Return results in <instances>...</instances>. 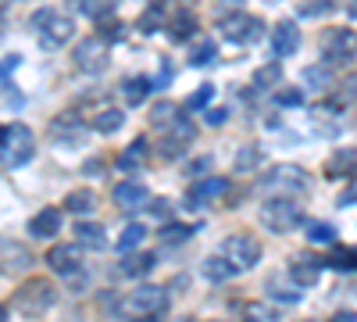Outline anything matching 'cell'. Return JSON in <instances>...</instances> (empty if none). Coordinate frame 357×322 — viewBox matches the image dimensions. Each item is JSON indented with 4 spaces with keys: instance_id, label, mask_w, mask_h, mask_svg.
<instances>
[{
    "instance_id": "30",
    "label": "cell",
    "mask_w": 357,
    "mask_h": 322,
    "mask_svg": "<svg viewBox=\"0 0 357 322\" xmlns=\"http://www.w3.org/2000/svg\"><path fill=\"white\" fill-rule=\"evenodd\" d=\"M200 272L211 279V283H222V279H229V276H236L232 269H229V261L222 258V254H211V258H204V265H200Z\"/></svg>"
},
{
    "instance_id": "16",
    "label": "cell",
    "mask_w": 357,
    "mask_h": 322,
    "mask_svg": "<svg viewBox=\"0 0 357 322\" xmlns=\"http://www.w3.org/2000/svg\"><path fill=\"white\" fill-rule=\"evenodd\" d=\"M0 261H4V272H25L29 265H33V254H29V247L15 244V240H0Z\"/></svg>"
},
{
    "instance_id": "14",
    "label": "cell",
    "mask_w": 357,
    "mask_h": 322,
    "mask_svg": "<svg viewBox=\"0 0 357 322\" xmlns=\"http://www.w3.org/2000/svg\"><path fill=\"white\" fill-rule=\"evenodd\" d=\"M268 47H272L275 57H289L301 50V29H296L293 22H279L272 29V40H268Z\"/></svg>"
},
{
    "instance_id": "35",
    "label": "cell",
    "mask_w": 357,
    "mask_h": 322,
    "mask_svg": "<svg viewBox=\"0 0 357 322\" xmlns=\"http://www.w3.org/2000/svg\"><path fill=\"white\" fill-rule=\"evenodd\" d=\"M279 79H282V65L279 61H272V65H264V68L254 72V86H257V90H268V86H275Z\"/></svg>"
},
{
    "instance_id": "3",
    "label": "cell",
    "mask_w": 357,
    "mask_h": 322,
    "mask_svg": "<svg viewBox=\"0 0 357 322\" xmlns=\"http://www.w3.org/2000/svg\"><path fill=\"white\" fill-rule=\"evenodd\" d=\"M168 308V298H165V290L161 286H136L129 290V294L122 298V305H118V315H126V319H158L161 312Z\"/></svg>"
},
{
    "instance_id": "45",
    "label": "cell",
    "mask_w": 357,
    "mask_h": 322,
    "mask_svg": "<svg viewBox=\"0 0 357 322\" xmlns=\"http://www.w3.org/2000/svg\"><path fill=\"white\" fill-rule=\"evenodd\" d=\"M225 119H229L225 108H211V111H207V126H225Z\"/></svg>"
},
{
    "instance_id": "51",
    "label": "cell",
    "mask_w": 357,
    "mask_h": 322,
    "mask_svg": "<svg viewBox=\"0 0 357 322\" xmlns=\"http://www.w3.org/2000/svg\"><path fill=\"white\" fill-rule=\"evenodd\" d=\"M350 15H354V18H357V4H354V8H350Z\"/></svg>"
},
{
    "instance_id": "27",
    "label": "cell",
    "mask_w": 357,
    "mask_h": 322,
    "mask_svg": "<svg viewBox=\"0 0 357 322\" xmlns=\"http://www.w3.org/2000/svg\"><path fill=\"white\" fill-rule=\"evenodd\" d=\"M65 208L75 212V215H89V212L97 208V193H93V190H72V193L65 197Z\"/></svg>"
},
{
    "instance_id": "20",
    "label": "cell",
    "mask_w": 357,
    "mask_h": 322,
    "mask_svg": "<svg viewBox=\"0 0 357 322\" xmlns=\"http://www.w3.org/2000/svg\"><path fill=\"white\" fill-rule=\"evenodd\" d=\"M357 168V147H336L325 161V172L329 175H350Z\"/></svg>"
},
{
    "instance_id": "15",
    "label": "cell",
    "mask_w": 357,
    "mask_h": 322,
    "mask_svg": "<svg viewBox=\"0 0 357 322\" xmlns=\"http://www.w3.org/2000/svg\"><path fill=\"white\" fill-rule=\"evenodd\" d=\"M354 54V36L347 33V29H329V36H325V65L329 61H350Z\"/></svg>"
},
{
    "instance_id": "19",
    "label": "cell",
    "mask_w": 357,
    "mask_h": 322,
    "mask_svg": "<svg viewBox=\"0 0 357 322\" xmlns=\"http://www.w3.org/2000/svg\"><path fill=\"white\" fill-rule=\"evenodd\" d=\"M146 158H151V147H146V136H136L132 143H129V151L118 158V168L122 172H139L143 165H146Z\"/></svg>"
},
{
    "instance_id": "10",
    "label": "cell",
    "mask_w": 357,
    "mask_h": 322,
    "mask_svg": "<svg viewBox=\"0 0 357 322\" xmlns=\"http://www.w3.org/2000/svg\"><path fill=\"white\" fill-rule=\"evenodd\" d=\"M47 265H50V272H57V276H75L79 272V265H82V261H79V247L75 244H54L50 251H47Z\"/></svg>"
},
{
    "instance_id": "39",
    "label": "cell",
    "mask_w": 357,
    "mask_h": 322,
    "mask_svg": "<svg viewBox=\"0 0 357 322\" xmlns=\"http://www.w3.org/2000/svg\"><path fill=\"white\" fill-rule=\"evenodd\" d=\"M161 18H165V8H161V4H151V8L143 11V18L136 22V25H139V33H151V29H154Z\"/></svg>"
},
{
    "instance_id": "6",
    "label": "cell",
    "mask_w": 357,
    "mask_h": 322,
    "mask_svg": "<svg viewBox=\"0 0 357 322\" xmlns=\"http://www.w3.org/2000/svg\"><path fill=\"white\" fill-rule=\"evenodd\" d=\"M222 258L229 261L232 272H247L261 261V244L254 237H247V233H232V237H225V244H222Z\"/></svg>"
},
{
    "instance_id": "26",
    "label": "cell",
    "mask_w": 357,
    "mask_h": 322,
    "mask_svg": "<svg viewBox=\"0 0 357 322\" xmlns=\"http://www.w3.org/2000/svg\"><path fill=\"white\" fill-rule=\"evenodd\" d=\"M175 122H178V104H172V101H158L154 111H151V126H154V129H172Z\"/></svg>"
},
{
    "instance_id": "34",
    "label": "cell",
    "mask_w": 357,
    "mask_h": 322,
    "mask_svg": "<svg viewBox=\"0 0 357 322\" xmlns=\"http://www.w3.org/2000/svg\"><path fill=\"white\" fill-rule=\"evenodd\" d=\"M190 237H193V229H190V226H178V222H168V226L158 233L161 244H186Z\"/></svg>"
},
{
    "instance_id": "43",
    "label": "cell",
    "mask_w": 357,
    "mask_h": 322,
    "mask_svg": "<svg viewBox=\"0 0 357 322\" xmlns=\"http://www.w3.org/2000/svg\"><path fill=\"white\" fill-rule=\"evenodd\" d=\"M268 294H272L275 301H286V305H293V301H301V298H304L301 290H282V286H268Z\"/></svg>"
},
{
    "instance_id": "46",
    "label": "cell",
    "mask_w": 357,
    "mask_h": 322,
    "mask_svg": "<svg viewBox=\"0 0 357 322\" xmlns=\"http://www.w3.org/2000/svg\"><path fill=\"white\" fill-rule=\"evenodd\" d=\"M118 36H122V25H118V22H107L104 33H100V40L107 43V40H118Z\"/></svg>"
},
{
    "instance_id": "18",
    "label": "cell",
    "mask_w": 357,
    "mask_h": 322,
    "mask_svg": "<svg viewBox=\"0 0 357 322\" xmlns=\"http://www.w3.org/2000/svg\"><path fill=\"white\" fill-rule=\"evenodd\" d=\"M193 136H197V126H193L190 119H178V122L168 129V140L161 143V147H165V154H168V158H175L178 151L186 147V143H193Z\"/></svg>"
},
{
    "instance_id": "29",
    "label": "cell",
    "mask_w": 357,
    "mask_h": 322,
    "mask_svg": "<svg viewBox=\"0 0 357 322\" xmlns=\"http://www.w3.org/2000/svg\"><path fill=\"white\" fill-rule=\"evenodd\" d=\"M301 82L307 86V90H329V82H333L329 65H307V68L301 72Z\"/></svg>"
},
{
    "instance_id": "13",
    "label": "cell",
    "mask_w": 357,
    "mask_h": 322,
    "mask_svg": "<svg viewBox=\"0 0 357 322\" xmlns=\"http://www.w3.org/2000/svg\"><path fill=\"white\" fill-rule=\"evenodd\" d=\"M321 258H314V254H296L293 258V265H289V276H293V283L301 286V294L307 286H314L318 283V276H321Z\"/></svg>"
},
{
    "instance_id": "49",
    "label": "cell",
    "mask_w": 357,
    "mask_h": 322,
    "mask_svg": "<svg viewBox=\"0 0 357 322\" xmlns=\"http://www.w3.org/2000/svg\"><path fill=\"white\" fill-rule=\"evenodd\" d=\"M0 322H8V308L4 305H0Z\"/></svg>"
},
{
    "instance_id": "32",
    "label": "cell",
    "mask_w": 357,
    "mask_h": 322,
    "mask_svg": "<svg viewBox=\"0 0 357 322\" xmlns=\"http://www.w3.org/2000/svg\"><path fill=\"white\" fill-rule=\"evenodd\" d=\"M215 61H218V47H215V40H200V43L193 47V54H190V65H197V68L215 65Z\"/></svg>"
},
{
    "instance_id": "44",
    "label": "cell",
    "mask_w": 357,
    "mask_h": 322,
    "mask_svg": "<svg viewBox=\"0 0 357 322\" xmlns=\"http://www.w3.org/2000/svg\"><path fill=\"white\" fill-rule=\"evenodd\" d=\"M146 208H151V215H154V219H161V222H168V219H172V204H168V200H161V197H158V200H151Z\"/></svg>"
},
{
    "instance_id": "47",
    "label": "cell",
    "mask_w": 357,
    "mask_h": 322,
    "mask_svg": "<svg viewBox=\"0 0 357 322\" xmlns=\"http://www.w3.org/2000/svg\"><path fill=\"white\" fill-rule=\"evenodd\" d=\"M354 200H357V186H354V190H347V193L340 197V208H350Z\"/></svg>"
},
{
    "instance_id": "28",
    "label": "cell",
    "mask_w": 357,
    "mask_h": 322,
    "mask_svg": "<svg viewBox=\"0 0 357 322\" xmlns=\"http://www.w3.org/2000/svg\"><path fill=\"white\" fill-rule=\"evenodd\" d=\"M122 122H126V115L122 111H118V108H104V111H97L93 115V129L97 133H118V129H122Z\"/></svg>"
},
{
    "instance_id": "33",
    "label": "cell",
    "mask_w": 357,
    "mask_h": 322,
    "mask_svg": "<svg viewBox=\"0 0 357 322\" xmlns=\"http://www.w3.org/2000/svg\"><path fill=\"white\" fill-rule=\"evenodd\" d=\"M307 240H311V244H329V247H336V226H333V222H311V226H307Z\"/></svg>"
},
{
    "instance_id": "8",
    "label": "cell",
    "mask_w": 357,
    "mask_h": 322,
    "mask_svg": "<svg viewBox=\"0 0 357 322\" xmlns=\"http://www.w3.org/2000/svg\"><path fill=\"white\" fill-rule=\"evenodd\" d=\"M218 33H222L229 43H236V47H247V43H254V40L264 33V25H261V18H254V15L232 11V15L218 18Z\"/></svg>"
},
{
    "instance_id": "25",
    "label": "cell",
    "mask_w": 357,
    "mask_h": 322,
    "mask_svg": "<svg viewBox=\"0 0 357 322\" xmlns=\"http://www.w3.org/2000/svg\"><path fill=\"white\" fill-rule=\"evenodd\" d=\"M151 79H146V75H132V79H126L122 82V97L129 101V108H136V104H143L146 101V94H151Z\"/></svg>"
},
{
    "instance_id": "21",
    "label": "cell",
    "mask_w": 357,
    "mask_h": 322,
    "mask_svg": "<svg viewBox=\"0 0 357 322\" xmlns=\"http://www.w3.org/2000/svg\"><path fill=\"white\" fill-rule=\"evenodd\" d=\"M75 247L100 251V247H104V226H100V222H79V226H75Z\"/></svg>"
},
{
    "instance_id": "50",
    "label": "cell",
    "mask_w": 357,
    "mask_h": 322,
    "mask_svg": "<svg viewBox=\"0 0 357 322\" xmlns=\"http://www.w3.org/2000/svg\"><path fill=\"white\" fill-rule=\"evenodd\" d=\"M0 147H4V126H0Z\"/></svg>"
},
{
    "instance_id": "41",
    "label": "cell",
    "mask_w": 357,
    "mask_h": 322,
    "mask_svg": "<svg viewBox=\"0 0 357 322\" xmlns=\"http://www.w3.org/2000/svg\"><path fill=\"white\" fill-rule=\"evenodd\" d=\"M275 104H282V108H301V104H304V90H279V94H275Z\"/></svg>"
},
{
    "instance_id": "37",
    "label": "cell",
    "mask_w": 357,
    "mask_h": 322,
    "mask_svg": "<svg viewBox=\"0 0 357 322\" xmlns=\"http://www.w3.org/2000/svg\"><path fill=\"white\" fill-rule=\"evenodd\" d=\"M243 322H275V312L261 301H250L243 305Z\"/></svg>"
},
{
    "instance_id": "9",
    "label": "cell",
    "mask_w": 357,
    "mask_h": 322,
    "mask_svg": "<svg viewBox=\"0 0 357 322\" xmlns=\"http://www.w3.org/2000/svg\"><path fill=\"white\" fill-rule=\"evenodd\" d=\"M75 68L86 72V75H100L107 68V43L100 36H86L75 43Z\"/></svg>"
},
{
    "instance_id": "7",
    "label": "cell",
    "mask_w": 357,
    "mask_h": 322,
    "mask_svg": "<svg viewBox=\"0 0 357 322\" xmlns=\"http://www.w3.org/2000/svg\"><path fill=\"white\" fill-rule=\"evenodd\" d=\"M4 165H25V161H33V154H36V136H33V129H29L25 122H15V126H8L4 129Z\"/></svg>"
},
{
    "instance_id": "2",
    "label": "cell",
    "mask_w": 357,
    "mask_h": 322,
    "mask_svg": "<svg viewBox=\"0 0 357 322\" xmlns=\"http://www.w3.org/2000/svg\"><path fill=\"white\" fill-rule=\"evenodd\" d=\"M261 193H268V197H286V200H293V197H301L304 190H307V172L301 168V165H272V172L268 175H261Z\"/></svg>"
},
{
    "instance_id": "5",
    "label": "cell",
    "mask_w": 357,
    "mask_h": 322,
    "mask_svg": "<svg viewBox=\"0 0 357 322\" xmlns=\"http://www.w3.org/2000/svg\"><path fill=\"white\" fill-rule=\"evenodd\" d=\"M54 301H57V290H54L47 279H29L18 294H15V312H22L25 319H36V315H43Z\"/></svg>"
},
{
    "instance_id": "1",
    "label": "cell",
    "mask_w": 357,
    "mask_h": 322,
    "mask_svg": "<svg viewBox=\"0 0 357 322\" xmlns=\"http://www.w3.org/2000/svg\"><path fill=\"white\" fill-rule=\"evenodd\" d=\"M33 29H36V40L43 50H57V47H65L75 33V18L65 15V11H57V8H40L33 11Z\"/></svg>"
},
{
    "instance_id": "36",
    "label": "cell",
    "mask_w": 357,
    "mask_h": 322,
    "mask_svg": "<svg viewBox=\"0 0 357 322\" xmlns=\"http://www.w3.org/2000/svg\"><path fill=\"white\" fill-rule=\"evenodd\" d=\"M236 172H254L257 165H261V147H254V143H250V147H243L240 154H236Z\"/></svg>"
},
{
    "instance_id": "17",
    "label": "cell",
    "mask_w": 357,
    "mask_h": 322,
    "mask_svg": "<svg viewBox=\"0 0 357 322\" xmlns=\"http://www.w3.org/2000/svg\"><path fill=\"white\" fill-rule=\"evenodd\" d=\"M29 233H33L36 240H50V237H57V233H61V212H57V208H43V212H36L33 219H29Z\"/></svg>"
},
{
    "instance_id": "24",
    "label": "cell",
    "mask_w": 357,
    "mask_h": 322,
    "mask_svg": "<svg viewBox=\"0 0 357 322\" xmlns=\"http://www.w3.org/2000/svg\"><path fill=\"white\" fill-rule=\"evenodd\" d=\"M154 261H158V254H151V251H132L122 261V272L126 276H146V272L154 269Z\"/></svg>"
},
{
    "instance_id": "42",
    "label": "cell",
    "mask_w": 357,
    "mask_h": 322,
    "mask_svg": "<svg viewBox=\"0 0 357 322\" xmlns=\"http://www.w3.org/2000/svg\"><path fill=\"white\" fill-rule=\"evenodd\" d=\"M325 11H333V4H325V0H311V4L296 8V15H301V18H318V15H325Z\"/></svg>"
},
{
    "instance_id": "38",
    "label": "cell",
    "mask_w": 357,
    "mask_h": 322,
    "mask_svg": "<svg viewBox=\"0 0 357 322\" xmlns=\"http://www.w3.org/2000/svg\"><path fill=\"white\" fill-rule=\"evenodd\" d=\"M79 11H82V15H89V18H97V25H100V22H107V18L114 15V4H97V0H82Z\"/></svg>"
},
{
    "instance_id": "4",
    "label": "cell",
    "mask_w": 357,
    "mask_h": 322,
    "mask_svg": "<svg viewBox=\"0 0 357 322\" xmlns=\"http://www.w3.org/2000/svg\"><path fill=\"white\" fill-rule=\"evenodd\" d=\"M261 222L272 229V233H293L296 226L304 222V212L296 200H286V197H268L261 204Z\"/></svg>"
},
{
    "instance_id": "11",
    "label": "cell",
    "mask_w": 357,
    "mask_h": 322,
    "mask_svg": "<svg viewBox=\"0 0 357 322\" xmlns=\"http://www.w3.org/2000/svg\"><path fill=\"white\" fill-rule=\"evenodd\" d=\"M229 190V183L222 175H207V180H197L190 190H186V204L190 208H204V204H211L215 197H222Z\"/></svg>"
},
{
    "instance_id": "31",
    "label": "cell",
    "mask_w": 357,
    "mask_h": 322,
    "mask_svg": "<svg viewBox=\"0 0 357 322\" xmlns=\"http://www.w3.org/2000/svg\"><path fill=\"white\" fill-rule=\"evenodd\" d=\"M143 237H146V229H143L139 222L126 226V229H122V237H118V251H122V254H132V251L143 244Z\"/></svg>"
},
{
    "instance_id": "48",
    "label": "cell",
    "mask_w": 357,
    "mask_h": 322,
    "mask_svg": "<svg viewBox=\"0 0 357 322\" xmlns=\"http://www.w3.org/2000/svg\"><path fill=\"white\" fill-rule=\"evenodd\" d=\"M336 322H357V319H354V315H347V312H343V315H336Z\"/></svg>"
},
{
    "instance_id": "12",
    "label": "cell",
    "mask_w": 357,
    "mask_h": 322,
    "mask_svg": "<svg viewBox=\"0 0 357 322\" xmlns=\"http://www.w3.org/2000/svg\"><path fill=\"white\" fill-rule=\"evenodd\" d=\"M114 204L126 208V212H139V208L151 204V190H146L143 183H136V180H126V183L114 186Z\"/></svg>"
},
{
    "instance_id": "22",
    "label": "cell",
    "mask_w": 357,
    "mask_h": 322,
    "mask_svg": "<svg viewBox=\"0 0 357 322\" xmlns=\"http://www.w3.org/2000/svg\"><path fill=\"white\" fill-rule=\"evenodd\" d=\"M193 29H197V18H193L186 8H178V11L172 15V22H168V36H172L175 43H186V40L193 36Z\"/></svg>"
},
{
    "instance_id": "40",
    "label": "cell",
    "mask_w": 357,
    "mask_h": 322,
    "mask_svg": "<svg viewBox=\"0 0 357 322\" xmlns=\"http://www.w3.org/2000/svg\"><path fill=\"white\" fill-rule=\"evenodd\" d=\"M211 97H215V86H211V82H204V86H197V94L186 101V108L197 111V108H204V104H211Z\"/></svg>"
},
{
    "instance_id": "23",
    "label": "cell",
    "mask_w": 357,
    "mask_h": 322,
    "mask_svg": "<svg viewBox=\"0 0 357 322\" xmlns=\"http://www.w3.org/2000/svg\"><path fill=\"white\" fill-rule=\"evenodd\" d=\"M321 265H329V269H336V272H354V269H357V247H343V244H336V247L329 251V258L321 261Z\"/></svg>"
}]
</instances>
